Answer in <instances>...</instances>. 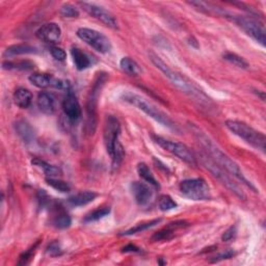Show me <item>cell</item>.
<instances>
[{
	"label": "cell",
	"instance_id": "cell-1",
	"mask_svg": "<svg viewBox=\"0 0 266 266\" xmlns=\"http://www.w3.org/2000/svg\"><path fill=\"white\" fill-rule=\"evenodd\" d=\"M191 129L194 133V136L198 140V142L201 144V146L205 149L208 156L214 161L217 165H219L221 168H223L225 171H227L232 177L236 178L237 180L247 185L248 188L253 190L255 193H257V189L247 179L244 172L242 171L241 167H239L233 159H231L226 153H224L216 144L212 141L206 133L201 130L198 126L192 124Z\"/></svg>",
	"mask_w": 266,
	"mask_h": 266
},
{
	"label": "cell",
	"instance_id": "cell-2",
	"mask_svg": "<svg viewBox=\"0 0 266 266\" xmlns=\"http://www.w3.org/2000/svg\"><path fill=\"white\" fill-rule=\"evenodd\" d=\"M149 58H150L152 64L158 70H161L165 74V76L169 79V81L181 92H183L186 95H189L190 97H192L193 99H195L196 101H198L199 103H201L203 105L209 106L211 104V99L197 85H195L192 81H190L188 77H185L184 75L171 69L161 58L156 56L155 53L150 52Z\"/></svg>",
	"mask_w": 266,
	"mask_h": 266
},
{
	"label": "cell",
	"instance_id": "cell-3",
	"mask_svg": "<svg viewBox=\"0 0 266 266\" xmlns=\"http://www.w3.org/2000/svg\"><path fill=\"white\" fill-rule=\"evenodd\" d=\"M121 135V124L114 116H109L104 123L103 139L106 151L112 158L113 168L118 169L125 156L123 146L121 145L119 138Z\"/></svg>",
	"mask_w": 266,
	"mask_h": 266
},
{
	"label": "cell",
	"instance_id": "cell-4",
	"mask_svg": "<svg viewBox=\"0 0 266 266\" xmlns=\"http://www.w3.org/2000/svg\"><path fill=\"white\" fill-rule=\"evenodd\" d=\"M121 98L126 103H129L133 106H136V108H138L140 111L144 112L146 115H148L150 118L154 119L156 122L161 123L162 125H164L170 129H174V130L176 129L174 122L169 118V116L166 115L159 109H157L153 103H151L146 98H144L136 93L129 92V91L124 92L122 94Z\"/></svg>",
	"mask_w": 266,
	"mask_h": 266
},
{
	"label": "cell",
	"instance_id": "cell-5",
	"mask_svg": "<svg viewBox=\"0 0 266 266\" xmlns=\"http://www.w3.org/2000/svg\"><path fill=\"white\" fill-rule=\"evenodd\" d=\"M226 127L232 133H234L235 136L243 139L255 149L262 151L263 153L265 152L266 139L262 132L257 131L256 129L252 128L248 124L237 120L226 121Z\"/></svg>",
	"mask_w": 266,
	"mask_h": 266
},
{
	"label": "cell",
	"instance_id": "cell-6",
	"mask_svg": "<svg viewBox=\"0 0 266 266\" xmlns=\"http://www.w3.org/2000/svg\"><path fill=\"white\" fill-rule=\"evenodd\" d=\"M200 161L202 165L205 167V169L215 178H217L224 186H226L232 194H234L238 199L246 200L247 197L244 191L242 190L241 186L233 180V178L227 171H225L223 168L217 165L207 154H201Z\"/></svg>",
	"mask_w": 266,
	"mask_h": 266
},
{
	"label": "cell",
	"instance_id": "cell-7",
	"mask_svg": "<svg viewBox=\"0 0 266 266\" xmlns=\"http://www.w3.org/2000/svg\"><path fill=\"white\" fill-rule=\"evenodd\" d=\"M106 76L105 74H99L95 81L93 88L90 91L88 102H87V119L85 130L87 135H94L97 128V106H98V98L101 93V90L105 84Z\"/></svg>",
	"mask_w": 266,
	"mask_h": 266
},
{
	"label": "cell",
	"instance_id": "cell-8",
	"mask_svg": "<svg viewBox=\"0 0 266 266\" xmlns=\"http://www.w3.org/2000/svg\"><path fill=\"white\" fill-rule=\"evenodd\" d=\"M225 18L230 19L234 22L238 28H241L248 36L254 39L257 43L262 46H265L266 36H265V29L264 26L252 17L241 16V15H232L230 13H226Z\"/></svg>",
	"mask_w": 266,
	"mask_h": 266
},
{
	"label": "cell",
	"instance_id": "cell-9",
	"mask_svg": "<svg viewBox=\"0 0 266 266\" xmlns=\"http://www.w3.org/2000/svg\"><path fill=\"white\" fill-rule=\"evenodd\" d=\"M153 140L159 147H162L164 150H166V151L172 153L173 155L177 156L179 159H181V161H183L184 163L189 164L191 166L197 165L196 155L186 145L179 143V142L170 141V140H167V139L162 138V137H157V136H153Z\"/></svg>",
	"mask_w": 266,
	"mask_h": 266
},
{
	"label": "cell",
	"instance_id": "cell-10",
	"mask_svg": "<svg viewBox=\"0 0 266 266\" xmlns=\"http://www.w3.org/2000/svg\"><path fill=\"white\" fill-rule=\"evenodd\" d=\"M180 192L191 200L205 201L211 199V192L204 179H188L180 183Z\"/></svg>",
	"mask_w": 266,
	"mask_h": 266
},
{
	"label": "cell",
	"instance_id": "cell-11",
	"mask_svg": "<svg viewBox=\"0 0 266 266\" xmlns=\"http://www.w3.org/2000/svg\"><path fill=\"white\" fill-rule=\"evenodd\" d=\"M77 37L100 53H108L112 49L110 39L95 30L86 28L79 29L77 31Z\"/></svg>",
	"mask_w": 266,
	"mask_h": 266
},
{
	"label": "cell",
	"instance_id": "cell-12",
	"mask_svg": "<svg viewBox=\"0 0 266 266\" xmlns=\"http://www.w3.org/2000/svg\"><path fill=\"white\" fill-rule=\"evenodd\" d=\"M79 6H81L84 9V11H86L89 15L103 23L105 26H108V28L113 30L119 29V23L117 18L103 7L91 3H79Z\"/></svg>",
	"mask_w": 266,
	"mask_h": 266
},
{
	"label": "cell",
	"instance_id": "cell-13",
	"mask_svg": "<svg viewBox=\"0 0 266 266\" xmlns=\"http://www.w3.org/2000/svg\"><path fill=\"white\" fill-rule=\"evenodd\" d=\"M30 82L40 89H47V88H56L59 90H66L70 91V83L64 79L56 78L49 74L45 73H35L30 76Z\"/></svg>",
	"mask_w": 266,
	"mask_h": 266
},
{
	"label": "cell",
	"instance_id": "cell-14",
	"mask_svg": "<svg viewBox=\"0 0 266 266\" xmlns=\"http://www.w3.org/2000/svg\"><path fill=\"white\" fill-rule=\"evenodd\" d=\"M131 192L136 202L143 207L148 206L153 199V190L151 189L150 184L145 182H132Z\"/></svg>",
	"mask_w": 266,
	"mask_h": 266
},
{
	"label": "cell",
	"instance_id": "cell-15",
	"mask_svg": "<svg viewBox=\"0 0 266 266\" xmlns=\"http://www.w3.org/2000/svg\"><path fill=\"white\" fill-rule=\"evenodd\" d=\"M63 110H64L66 117L70 121L75 122L81 119V117H82V114H83L82 106H81V104H79L76 96L71 91H68V93L63 101Z\"/></svg>",
	"mask_w": 266,
	"mask_h": 266
},
{
	"label": "cell",
	"instance_id": "cell-16",
	"mask_svg": "<svg viewBox=\"0 0 266 266\" xmlns=\"http://www.w3.org/2000/svg\"><path fill=\"white\" fill-rule=\"evenodd\" d=\"M36 36L46 43L56 44L61 40L62 30L57 23H47L37 31Z\"/></svg>",
	"mask_w": 266,
	"mask_h": 266
},
{
	"label": "cell",
	"instance_id": "cell-17",
	"mask_svg": "<svg viewBox=\"0 0 266 266\" xmlns=\"http://www.w3.org/2000/svg\"><path fill=\"white\" fill-rule=\"evenodd\" d=\"M190 224L186 222V221H177V222H174V223H171L169 224L166 228L162 229L161 231L156 232L152 238L151 241L154 242V243H157V242H164V241H170V239H172L175 235V232L179 229H183V228H186L189 227Z\"/></svg>",
	"mask_w": 266,
	"mask_h": 266
},
{
	"label": "cell",
	"instance_id": "cell-18",
	"mask_svg": "<svg viewBox=\"0 0 266 266\" xmlns=\"http://www.w3.org/2000/svg\"><path fill=\"white\" fill-rule=\"evenodd\" d=\"M15 129L16 132L18 133V136L23 140L24 143L30 144L35 140L36 133L32 125L25 120H19L15 124Z\"/></svg>",
	"mask_w": 266,
	"mask_h": 266
},
{
	"label": "cell",
	"instance_id": "cell-19",
	"mask_svg": "<svg viewBox=\"0 0 266 266\" xmlns=\"http://www.w3.org/2000/svg\"><path fill=\"white\" fill-rule=\"evenodd\" d=\"M38 106L45 115H52L56 112V99L51 94L42 92L38 96Z\"/></svg>",
	"mask_w": 266,
	"mask_h": 266
},
{
	"label": "cell",
	"instance_id": "cell-20",
	"mask_svg": "<svg viewBox=\"0 0 266 266\" xmlns=\"http://www.w3.org/2000/svg\"><path fill=\"white\" fill-rule=\"evenodd\" d=\"M36 53H39L38 48L29 44H18V45L10 46L5 51V57L13 58V57L24 56V55H36Z\"/></svg>",
	"mask_w": 266,
	"mask_h": 266
},
{
	"label": "cell",
	"instance_id": "cell-21",
	"mask_svg": "<svg viewBox=\"0 0 266 266\" xmlns=\"http://www.w3.org/2000/svg\"><path fill=\"white\" fill-rule=\"evenodd\" d=\"M71 55H72V59H73V62H74L77 70L83 71V70L88 69L91 66L92 62H91L90 57L82 49H79L77 47H72Z\"/></svg>",
	"mask_w": 266,
	"mask_h": 266
},
{
	"label": "cell",
	"instance_id": "cell-22",
	"mask_svg": "<svg viewBox=\"0 0 266 266\" xmlns=\"http://www.w3.org/2000/svg\"><path fill=\"white\" fill-rule=\"evenodd\" d=\"M14 102L20 109H29L33 102V94L28 89L19 88L14 93Z\"/></svg>",
	"mask_w": 266,
	"mask_h": 266
},
{
	"label": "cell",
	"instance_id": "cell-23",
	"mask_svg": "<svg viewBox=\"0 0 266 266\" xmlns=\"http://www.w3.org/2000/svg\"><path fill=\"white\" fill-rule=\"evenodd\" d=\"M97 197H98V194H96L95 192H89V191L82 192V193H78V194L70 197L69 203L72 206L81 207V206H85V205H88L89 203L93 202Z\"/></svg>",
	"mask_w": 266,
	"mask_h": 266
},
{
	"label": "cell",
	"instance_id": "cell-24",
	"mask_svg": "<svg viewBox=\"0 0 266 266\" xmlns=\"http://www.w3.org/2000/svg\"><path fill=\"white\" fill-rule=\"evenodd\" d=\"M52 224L56 228L67 229L71 226L72 220H71V217L67 214L65 210L61 209V207H59V208L57 207L56 214H55V216H53Z\"/></svg>",
	"mask_w": 266,
	"mask_h": 266
},
{
	"label": "cell",
	"instance_id": "cell-25",
	"mask_svg": "<svg viewBox=\"0 0 266 266\" xmlns=\"http://www.w3.org/2000/svg\"><path fill=\"white\" fill-rule=\"evenodd\" d=\"M121 69L130 76H139L142 74L140 65L130 58H123L120 62Z\"/></svg>",
	"mask_w": 266,
	"mask_h": 266
},
{
	"label": "cell",
	"instance_id": "cell-26",
	"mask_svg": "<svg viewBox=\"0 0 266 266\" xmlns=\"http://www.w3.org/2000/svg\"><path fill=\"white\" fill-rule=\"evenodd\" d=\"M32 164H33V166L41 169L47 177H52L53 178V177L59 176L61 174V170L59 168L52 166V165H49L48 163H46L44 161H41V159H39V158L33 159Z\"/></svg>",
	"mask_w": 266,
	"mask_h": 266
},
{
	"label": "cell",
	"instance_id": "cell-27",
	"mask_svg": "<svg viewBox=\"0 0 266 266\" xmlns=\"http://www.w3.org/2000/svg\"><path fill=\"white\" fill-rule=\"evenodd\" d=\"M138 173H139L140 177L143 180H145L148 184H150L151 186H154V188H156V189L159 188L158 181L155 179L154 175L152 174V172L150 171V169L148 168V166L146 164H140L138 166Z\"/></svg>",
	"mask_w": 266,
	"mask_h": 266
},
{
	"label": "cell",
	"instance_id": "cell-28",
	"mask_svg": "<svg viewBox=\"0 0 266 266\" xmlns=\"http://www.w3.org/2000/svg\"><path fill=\"white\" fill-rule=\"evenodd\" d=\"M162 219H156V220H153V221H150V222H146V223H142V224H138L136 227H133L127 231H125L122 235H133V234H137V233H141V232H144L150 228H153L155 227L156 225H158L159 223H162Z\"/></svg>",
	"mask_w": 266,
	"mask_h": 266
},
{
	"label": "cell",
	"instance_id": "cell-29",
	"mask_svg": "<svg viewBox=\"0 0 266 266\" xmlns=\"http://www.w3.org/2000/svg\"><path fill=\"white\" fill-rule=\"evenodd\" d=\"M110 214H111V208L110 207L98 208V209L93 210L92 212H90L89 215H87L86 218L84 219V222L85 223L96 222V221H99V220L105 218L106 216H109Z\"/></svg>",
	"mask_w": 266,
	"mask_h": 266
},
{
	"label": "cell",
	"instance_id": "cell-30",
	"mask_svg": "<svg viewBox=\"0 0 266 266\" xmlns=\"http://www.w3.org/2000/svg\"><path fill=\"white\" fill-rule=\"evenodd\" d=\"M46 182L49 186H51L52 189H55L58 192L61 193H69L71 191V186L69 185V183L60 180V179H55L52 177H47L46 178Z\"/></svg>",
	"mask_w": 266,
	"mask_h": 266
},
{
	"label": "cell",
	"instance_id": "cell-31",
	"mask_svg": "<svg viewBox=\"0 0 266 266\" xmlns=\"http://www.w3.org/2000/svg\"><path fill=\"white\" fill-rule=\"evenodd\" d=\"M224 59L226 61H228L229 63H231L232 65L238 67V68H242V69H248L249 68L248 62L244 58L237 56L236 53L226 52L225 55H224Z\"/></svg>",
	"mask_w": 266,
	"mask_h": 266
},
{
	"label": "cell",
	"instance_id": "cell-32",
	"mask_svg": "<svg viewBox=\"0 0 266 266\" xmlns=\"http://www.w3.org/2000/svg\"><path fill=\"white\" fill-rule=\"evenodd\" d=\"M34 64L26 61V62H19V63H15V62H4L3 67L4 69L7 70H13V69H17V70H31L34 68Z\"/></svg>",
	"mask_w": 266,
	"mask_h": 266
},
{
	"label": "cell",
	"instance_id": "cell-33",
	"mask_svg": "<svg viewBox=\"0 0 266 266\" xmlns=\"http://www.w3.org/2000/svg\"><path fill=\"white\" fill-rule=\"evenodd\" d=\"M158 205L162 211H170V210L177 208V206H178V204L170 196H167V195H164L159 198Z\"/></svg>",
	"mask_w": 266,
	"mask_h": 266
},
{
	"label": "cell",
	"instance_id": "cell-34",
	"mask_svg": "<svg viewBox=\"0 0 266 266\" xmlns=\"http://www.w3.org/2000/svg\"><path fill=\"white\" fill-rule=\"evenodd\" d=\"M61 15L65 18H77L79 16V11L74 6L66 4L61 8Z\"/></svg>",
	"mask_w": 266,
	"mask_h": 266
},
{
	"label": "cell",
	"instance_id": "cell-35",
	"mask_svg": "<svg viewBox=\"0 0 266 266\" xmlns=\"http://www.w3.org/2000/svg\"><path fill=\"white\" fill-rule=\"evenodd\" d=\"M38 244H39V243H38ZM38 244L35 245L34 247H32L31 249H29L26 252H24V253L20 256L19 261H18V265H26V264H29V263L31 262V260L33 259L34 254H35V252H36V249H37V247H38Z\"/></svg>",
	"mask_w": 266,
	"mask_h": 266
},
{
	"label": "cell",
	"instance_id": "cell-36",
	"mask_svg": "<svg viewBox=\"0 0 266 266\" xmlns=\"http://www.w3.org/2000/svg\"><path fill=\"white\" fill-rule=\"evenodd\" d=\"M51 56L59 62H64L67 59V53L60 47H52L50 49Z\"/></svg>",
	"mask_w": 266,
	"mask_h": 266
},
{
	"label": "cell",
	"instance_id": "cell-37",
	"mask_svg": "<svg viewBox=\"0 0 266 266\" xmlns=\"http://www.w3.org/2000/svg\"><path fill=\"white\" fill-rule=\"evenodd\" d=\"M236 234H237V228H236V226L230 227L228 230L225 231V233H224L223 236H222L223 242H230V241H232L233 238H235Z\"/></svg>",
	"mask_w": 266,
	"mask_h": 266
},
{
	"label": "cell",
	"instance_id": "cell-38",
	"mask_svg": "<svg viewBox=\"0 0 266 266\" xmlns=\"http://www.w3.org/2000/svg\"><path fill=\"white\" fill-rule=\"evenodd\" d=\"M47 253L50 256H59L62 254V250L60 248L59 243H52L51 245H49V247L47 248Z\"/></svg>",
	"mask_w": 266,
	"mask_h": 266
},
{
	"label": "cell",
	"instance_id": "cell-39",
	"mask_svg": "<svg viewBox=\"0 0 266 266\" xmlns=\"http://www.w3.org/2000/svg\"><path fill=\"white\" fill-rule=\"evenodd\" d=\"M234 255H235V253H234L233 251L229 250V251H226V252H224V253H222V254H219L218 256L214 257L215 259L212 260V262H219V261L224 260V259H230V258H232Z\"/></svg>",
	"mask_w": 266,
	"mask_h": 266
},
{
	"label": "cell",
	"instance_id": "cell-40",
	"mask_svg": "<svg viewBox=\"0 0 266 266\" xmlns=\"http://www.w3.org/2000/svg\"><path fill=\"white\" fill-rule=\"evenodd\" d=\"M122 252H124V253H138V252H140V249L137 248L136 246L129 245V246H126L125 248H123Z\"/></svg>",
	"mask_w": 266,
	"mask_h": 266
}]
</instances>
